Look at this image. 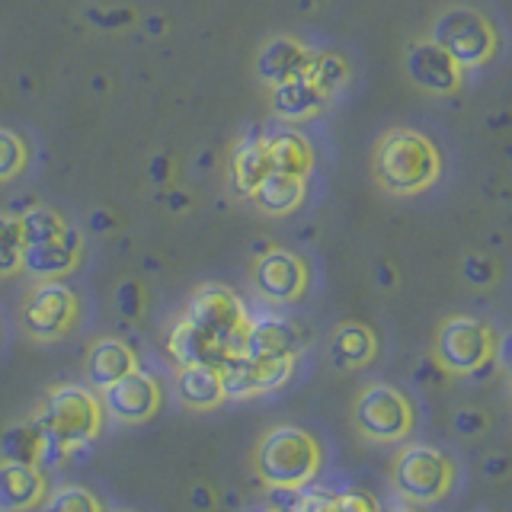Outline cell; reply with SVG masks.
<instances>
[{
    "label": "cell",
    "mask_w": 512,
    "mask_h": 512,
    "mask_svg": "<svg viewBox=\"0 0 512 512\" xmlns=\"http://www.w3.org/2000/svg\"><path fill=\"white\" fill-rule=\"evenodd\" d=\"M320 442L301 426H272L253 448V471L269 490H295L320 471Z\"/></svg>",
    "instance_id": "6da1fadb"
},
{
    "label": "cell",
    "mask_w": 512,
    "mask_h": 512,
    "mask_svg": "<svg viewBox=\"0 0 512 512\" xmlns=\"http://www.w3.org/2000/svg\"><path fill=\"white\" fill-rule=\"evenodd\" d=\"M455 484V464L432 445H404L391 458V487L410 506L442 503Z\"/></svg>",
    "instance_id": "7a4b0ae2"
},
{
    "label": "cell",
    "mask_w": 512,
    "mask_h": 512,
    "mask_svg": "<svg viewBox=\"0 0 512 512\" xmlns=\"http://www.w3.org/2000/svg\"><path fill=\"white\" fill-rule=\"evenodd\" d=\"M36 426L68 448H80L100 436L103 426V404L90 391L77 384H61L42 404Z\"/></svg>",
    "instance_id": "3957f363"
},
{
    "label": "cell",
    "mask_w": 512,
    "mask_h": 512,
    "mask_svg": "<svg viewBox=\"0 0 512 512\" xmlns=\"http://www.w3.org/2000/svg\"><path fill=\"white\" fill-rule=\"evenodd\" d=\"M378 176L394 192H413L436 180L439 157L432 144L416 132H391L378 148Z\"/></svg>",
    "instance_id": "277c9868"
},
{
    "label": "cell",
    "mask_w": 512,
    "mask_h": 512,
    "mask_svg": "<svg viewBox=\"0 0 512 512\" xmlns=\"http://www.w3.org/2000/svg\"><path fill=\"white\" fill-rule=\"evenodd\" d=\"M352 423L368 442H400L413 432V404L391 384H368L352 404Z\"/></svg>",
    "instance_id": "5b68a950"
},
{
    "label": "cell",
    "mask_w": 512,
    "mask_h": 512,
    "mask_svg": "<svg viewBox=\"0 0 512 512\" xmlns=\"http://www.w3.org/2000/svg\"><path fill=\"white\" fill-rule=\"evenodd\" d=\"M186 320L212 333L231 356H237V352L244 349V333L250 320H247L244 304H240V298L231 288H224V285L199 288V292L189 298Z\"/></svg>",
    "instance_id": "8992f818"
},
{
    "label": "cell",
    "mask_w": 512,
    "mask_h": 512,
    "mask_svg": "<svg viewBox=\"0 0 512 512\" xmlns=\"http://www.w3.org/2000/svg\"><path fill=\"white\" fill-rule=\"evenodd\" d=\"M436 365L445 375H471L477 365L493 359V333L484 320L448 317L436 333Z\"/></svg>",
    "instance_id": "52a82bcc"
},
{
    "label": "cell",
    "mask_w": 512,
    "mask_h": 512,
    "mask_svg": "<svg viewBox=\"0 0 512 512\" xmlns=\"http://www.w3.org/2000/svg\"><path fill=\"white\" fill-rule=\"evenodd\" d=\"M432 42L461 68H477L493 52V29L487 16H480L477 10L455 7L445 10L432 26Z\"/></svg>",
    "instance_id": "ba28073f"
},
{
    "label": "cell",
    "mask_w": 512,
    "mask_h": 512,
    "mask_svg": "<svg viewBox=\"0 0 512 512\" xmlns=\"http://www.w3.org/2000/svg\"><path fill=\"white\" fill-rule=\"evenodd\" d=\"M295 356H282V359H253L237 352L228 356L221 365V391L224 397H253V394H266L276 391L292 378Z\"/></svg>",
    "instance_id": "9c48e42d"
},
{
    "label": "cell",
    "mask_w": 512,
    "mask_h": 512,
    "mask_svg": "<svg viewBox=\"0 0 512 512\" xmlns=\"http://www.w3.org/2000/svg\"><path fill=\"white\" fill-rule=\"evenodd\" d=\"M77 320V295L61 282H45L29 295L23 324L36 340H58Z\"/></svg>",
    "instance_id": "30bf717a"
},
{
    "label": "cell",
    "mask_w": 512,
    "mask_h": 512,
    "mask_svg": "<svg viewBox=\"0 0 512 512\" xmlns=\"http://www.w3.org/2000/svg\"><path fill=\"white\" fill-rule=\"evenodd\" d=\"M103 410L119 423H148L160 410V384L144 372H128L125 378L103 388Z\"/></svg>",
    "instance_id": "8fae6325"
},
{
    "label": "cell",
    "mask_w": 512,
    "mask_h": 512,
    "mask_svg": "<svg viewBox=\"0 0 512 512\" xmlns=\"http://www.w3.org/2000/svg\"><path fill=\"white\" fill-rule=\"evenodd\" d=\"M256 292L269 301H295L304 292V266L285 250H269L256 263Z\"/></svg>",
    "instance_id": "7c38bea8"
},
{
    "label": "cell",
    "mask_w": 512,
    "mask_h": 512,
    "mask_svg": "<svg viewBox=\"0 0 512 512\" xmlns=\"http://www.w3.org/2000/svg\"><path fill=\"white\" fill-rule=\"evenodd\" d=\"M77 253H80V234L64 228L58 237L52 240H42V244H26L20 253V266L32 276H45V279H55L71 272L77 263Z\"/></svg>",
    "instance_id": "4fadbf2b"
},
{
    "label": "cell",
    "mask_w": 512,
    "mask_h": 512,
    "mask_svg": "<svg viewBox=\"0 0 512 512\" xmlns=\"http://www.w3.org/2000/svg\"><path fill=\"white\" fill-rule=\"evenodd\" d=\"M45 503V474L32 464H0V512H29Z\"/></svg>",
    "instance_id": "5bb4252c"
},
{
    "label": "cell",
    "mask_w": 512,
    "mask_h": 512,
    "mask_svg": "<svg viewBox=\"0 0 512 512\" xmlns=\"http://www.w3.org/2000/svg\"><path fill=\"white\" fill-rule=\"evenodd\" d=\"M407 71L416 84L432 93H452L458 87V64L436 42L413 45L407 55Z\"/></svg>",
    "instance_id": "9a60e30c"
},
{
    "label": "cell",
    "mask_w": 512,
    "mask_h": 512,
    "mask_svg": "<svg viewBox=\"0 0 512 512\" xmlns=\"http://www.w3.org/2000/svg\"><path fill=\"white\" fill-rule=\"evenodd\" d=\"M138 368V359L128 343L122 340H112V336H106V340H96L87 352V362H84V375L87 381L93 384V388H109L112 381L125 378L128 372H135Z\"/></svg>",
    "instance_id": "2e32d148"
},
{
    "label": "cell",
    "mask_w": 512,
    "mask_h": 512,
    "mask_svg": "<svg viewBox=\"0 0 512 512\" xmlns=\"http://www.w3.org/2000/svg\"><path fill=\"white\" fill-rule=\"evenodd\" d=\"M167 346H170V356L176 359V365H215L218 368L224 359L231 356V352L224 349L212 333L196 327L186 317L173 327Z\"/></svg>",
    "instance_id": "e0dca14e"
},
{
    "label": "cell",
    "mask_w": 512,
    "mask_h": 512,
    "mask_svg": "<svg viewBox=\"0 0 512 512\" xmlns=\"http://www.w3.org/2000/svg\"><path fill=\"white\" fill-rule=\"evenodd\" d=\"M298 349V333L288 320L279 317H263L247 324L244 333V356L253 359H282V356H295Z\"/></svg>",
    "instance_id": "ac0fdd59"
},
{
    "label": "cell",
    "mask_w": 512,
    "mask_h": 512,
    "mask_svg": "<svg viewBox=\"0 0 512 512\" xmlns=\"http://www.w3.org/2000/svg\"><path fill=\"white\" fill-rule=\"evenodd\" d=\"M311 64V52L301 48L295 39H272L260 55H256V71L266 84H282V80L301 77Z\"/></svg>",
    "instance_id": "d6986e66"
},
{
    "label": "cell",
    "mask_w": 512,
    "mask_h": 512,
    "mask_svg": "<svg viewBox=\"0 0 512 512\" xmlns=\"http://www.w3.org/2000/svg\"><path fill=\"white\" fill-rule=\"evenodd\" d=\"M176 391H180V400L189 410H215L224 400L221 372L215 365H180Z\"/></svg>",
    "instance_id": "ffe728a7"
},
{
    "label": "cell",
    "mask_w": 512,
    "mask_h": 512,
    "mask_svg": "<svg viewBox=\"0 0 512 512\" xmlns=\"http://www.w3.org/2000/svg\"><path fill=\"white\" fill-rule=\"evenodd\" d=\"M375 356V336L365 324H343L336 327L330 340V362L340 372H356V368L368 365Z\"/></svg>",
    "instance_id": "44dd1931"
},
{
    "label": "cell",
    "mask_w": 512,
    "mask_h": 512,
    "mask_svg": "<svg viewBox=\"0 0 512 512\" xmlns=\"http://www.w3.org/2000/svg\"><path fill=\"white\" fill-rule=\"evenodd\" d=\"M266 154H269V167L276 173H288V176H301L311 170L314 157H311V144L308 138H301L295 132H279L266 141Z\"/></svg>",
    "instance_id": "7402d4cb"
},
{
    "label": "cell",
    "mask_w": 512,
    "mask_h": 512,
    "mask_svg": "<svg viewBox=\"0 0 512 512\" xmlns=\"http://www.w3.org/2000/svg\"><path fill=\"white\" fill-rule=\"evenodd\" d=\"M320 103H324V96L317 93V87L304 74L292 77V80H282V84H276V93H272V109L285 119L308 116V112H314Z\"/></svg>",
    "instance_id": "603a6c76"
},
{
    "label": "cell",
    "mask_w": 512,
    "mask_h": 512,
    "mask_svg": "<svg viewBox=\"0 0 512 512\" xmlns=\"http://www.w3.org/2000/svg\"><path fill=\"white\" fill-rule=\"evenodd\" d=\"M0 458L10 461V464H32L39 468V458H42V432L32 423H13L4 429L0 436Z\"/></svg>",
    "instance_id": "cb8c5ba5"
},
{
    "label": "cell",
    "mask_w": 512,
    "mask_h": 512,
    "mask_svg": "<svg viewBox=\"0 0 512 512\" xmlns=\"http://www.w3.org/2000/svg\"><path fill=\"white\" fill-rule=\"evenodd\" d=\"M256 196V205L263 208V212H292L301 199V180L298 176H288V173H276L269 170L263 176V183L253 189Z\"/></svg>",
    "instance_id": "d4e9b609"
},
{
    "label": "cell",
    "mask_w": 512,
    "mask_h": 512,
    "mask_svg": "<svg viewBox=\"0 0 512 512\" xmlns=\"http://www.w3.org/2000/svg\"><path fill=\"white\" fill-rule=\"evenodd\" d=\"M269 154H266V141L260 138H247L237 148L234 157V186L244 192V196H253V189L263 183V176L269 173Z\"/></svg>",
    "instance_id": "484cf974"
},
{
    "label": "cell",
    "mask_w": 512,
    "mask_h": 512,
    "mask_svg": "<svg viewBox=\"0 0 512 512\" xmlns=\"http://www.w3.org/2000/svg\"><path fill=\"white\" fill-rule=\"evenodd\" d=\"M20 224V237H23V247L26 244H42V240H52L64 231V221L58 212L52 208H42V205H29L26 212L16 218Z\"/></svg>",
    "instance_id": "4316f807"
},
{
    "label": "cell",
    "mask_w": 512,
    "mask_h": 512,
    "mask_svg": "<svg viewBox=\"0 0 512 512\" xmlns=\"http://www.w3.org/2000/svg\"><path fill=\"white\" fill-rule=\"evenodd\" d=\"M349 68L343 58L336 55H324V58H311L308 71H304V77L311 80V84L317 87L320 96H330L333 90H340V84L346 80Z\"/></svg>",
    "instance_id": "83f0119b"
},
{
    "label": "cell",
    "mask_w": 512,
    "mask_h": 512,
    "mask_svg": "<svg viewBox=\"0 0 512 512\" xmlns=\"http://www.w3.org/2000/svg\"><path fill=\"white\" fill-rule=\"evenodd\" d=\"M42 512H106V509L96 500V493H90L87 487L68 484L52 493V500L42 506Z\"/></svg>",
    "instance_id": "f1b7e54d"
},
{
    "label": "cell",
    "mask_w": 512,
    "mask_h": 512,
    "mask_svg": "<svg viewBox=\"0 0 512 512\" xmlns=\"http://www.w3.org/2000/svg\"><path fill=\"white\" fill-rule=\"evenodd\" d=\"M20 253H23L20 224L10 215H0V276L20 269Z\"/></svg>",
    "instance_id": "f546056e"
},
{
    "label": "cell",
    "mask_w": 512,
    "mask_h": 512,
    "mask_svg": "<svg viewBox=\"0 0 512 512\" xmlns=\"http://www.w3.org/2000/svg\"><path fill=\"white\" fill-rule=\"evenodd\" d=\"M23 164H26L23 141L16 138L13 132H4V128H0V180H10V176H16L23 170Z\"/></svg>",
    "instance_id": "4dcf8cb0"
},
{
    "label": "cell",
    "mask_w": 512,
    "mask_h": 512,
    "mask_svg": "<svg viewBox=\"0 0 512 512\" xmlns=\"http://www.w3.org/2000/svg\"><path fill=\"white\" fill-rule=\"evenodd\" d=\"M288 512H336V496L320 487H298Z\"/></svg>",
    "instance_id": "1f68e13d"
},
{
    "label": "cell",
    "mask_w": 512,
    "mask_h": 512,
    "mask_svg": "<svg viewBox=\"0 0 512 512\" xmlns=\"http://www.w3.org/2000/svg\"><path fill=\"white\" fill-rule=\"evenodd\" d=\"M452 429L464 439H477V436H484V432L490 429V416L484 410H477V407H461L452 416Z\"/></svg>",
    "instance_id": "d6a6232c"
},
{
    "label": "cell",
    "mask_w": 512,
    "mask_h": 512,
    "mask_svg": "<svg viewBox=\"0 0 512 512\" xmlns=\"http://www.w3.org/2000/svg\"><path fill=\"white\" fill-rule=\"evenodd\" d=\"M116 308L125 320H135L144 308V292L138 282H122L116 288Z\"/></svg>",
    "instance_id": "836d02e7"
},
{
    "label": "cell",
    "mask_w": 512,
    "mask_h": 512,
    "mask_svg": "<svg viewBox=\"0 0 512 512\" xmlns=\"http://www.w3.org/2000/svg\"><path fill=\"white\" fill-rule=\"evenodd\" d=\"M336 512H381L378 500L365 490H346L336 496Z\"/></svg>",
    "instance_id": "e575fe53"
},
{
    "label": "cell",
    "mask_w": 512,
    "mask_h": 512,
    "mask_svg": "<svg viewBox=\"0 0 512 512\" xmlns=\"http://www.w3.org/2000/svg\"><path fill=\"white\" fill-rule=\"evenodd\" d=\"M461 276L471 285H490L496 272H493V263L487 260V256H468V260L461 263Z\"/></svg>",
    "instance_id": "d590c367"
},
{
    "label": "cell",
    "mask_w": 512,
    "mask_h": 512,
    "mask_svg": "<svg viewBox=\"0 0 512 512\" xmlns=\"http://www.w3.org/2000/svg\"><path fill=\"white\" fill-rule=\"evenodd\" d=\"M90 20L103 29H116V26H128L135 20V10H109V13H96L90 10Z\"/></svg>",
    "instance_id": "8d00e7d4"
},
{
    "label": "cell",
    "mask_w": 512,
    "mask_h": 512,
    "mask_svg": "<svg viewBox=\"0 0 512 512\" xmlns=\"http://www.w3.org/2000/svg\"><path fill=\"white\" fill-rule=\"evenodd\" d=\"M192 509L196 512H215V490L208 487V484H199V487H192Z\"/></svg>",
    "instance_id": "74e56055"
},
{
    "label": "cell",
    "mask_w": 512,
    "mask_h": 512,
    "mask_svg": "<svg viewBox=\"0 0 512 512\" xmlns=\"http://www.w3.org/2000/svg\"><path fill=\"white\" fill-rule=\"evenodd\" d=\"M170 176V164H167V157L164 154H157L154 160H151V180L154 183H164Z\"/></svg>",
    "instance_id": "f35d334b"
},
{
    "label": "cell",
    "mask_w": 512,
    "mask_h": 512,
    "mask_svg": "<svg viewBox=\"0 0 512 512\" xmlns=\"http://www.w3.org/2000/svg\"><path fill=\"white\" fill-rule=\"evenodd\" d=\"M442 368L436 365V359H426L423 365H420V372H416V378H420V381H442Z\"/></svg>",
    "instance_id": "ab89813d"
},
{
    "label": "cell",
    "mask_w": 512,
    "mask_h": 512,
    "mask_svg": "<svg viewBox=\"0 0 512 512\" xmlns=\"http://www.w3.org/2000/svg\"><path fill=\"white\" fill-rule=\"evenodd\" d=\"M484 474H487V477H500V474H506V458H487Z\"/></svg>",
    "instance_id": "60d3db41"
},
{
    "label": "cell",
    "mask_w": 512,
    "mask_h": 512,
    "mask_svg": "<svg viewBox=\"0 0 512 512\" xmlns=\"http://www.w3.org/2000/svg\"><path fill=\"white\" fill-rule=\"evenodd\" d=\"M90 228H93V231H109V228H112V218H109L106 212H93V215H90Z\"/></svg>",
    "instance_id": "b9f144b4"
},
{
    "label": "cell",
    "mask_w": 512,
    "mask_h": 512,
    "mask_svg": "<svg viewBox=\"0 0 512 512\" xmlns=\"http://www.w3.org/2000/svg\"><path fill=\"white\" fill-rule=\"evenodd\" d=\"M186 205H189L186 192H170V208H173V212H180V208H186Z\"/></svg>",
    "instance_id": "7bdbcfd3"
},
{
    "label": "cell",
    "mask_w": 512,
    "mask_h": 512,
    "mask_svg": "<svg viewBox=\"0 0 512 512\" xmlns=\"http://www.w3.org/2000/svg\"><path fill=\"white\" fill-rule=\"evenodd\" d=\"M378 282H381V285H394V269H391V266H381V269H378Z\"/></svg>",
    "instance_id": "ee69618b"
},
{
    "label": "cell",
    "mask_w": 512,
    "mask_h": 512,
    "mask_svg": "<svg viewBox=\"0 0 512 512\" xmlns=\"http://www.w3.org/2000/svg\"><path fill=\"white\" fill-rule=\"evenodd\" d=\"M148 32H151V36H160V32H164V20H160V16H151V20H148Z\"/></svg>",
    "instance_id": "f6af8a7d"
},
{
    "label": "cell",
    "mask_w": 512,
    "mask_h": 512,
    "mask_svg": "<svg viewBox=\"0 0 512 512\" xmlns=\"http://www.w3.org/2000/svg\"><path fill=\"white\" fill-rule=\"evenodd\" d=\"M253 253H269V244H266V240H256V244H253Z\"/></svg>",
    "instance_id": "bcb514c9"
},
{
    "label": "cell",
    "mask_w": 512,
    "mask_h": 512,
    "mask_svg": "<svg viewBox=\"0 0 512 512\" xmlns=\"http://www.w3.org/2000/svg\"><path fill=\"white\" fill-rule=\"evenodd\" d=\"M394 512H413V509H410V506H397Z\"/></svg>",
    "instance_id": "7dc6e473"
},
{
    "label": "cell",
    "mask_w": 512,
    "mask_h": 512,
    "mask_svg": "<svg viewBox=\"0 0 512 512\" xmlns=\"http://www.w3.org/2000/svg\"><path fill=\"white\" fill-rule=\"evenodd\" d=\"M266 512H279V509H266Z\"/></svg>",
    "instance_id": "c3c4849f"
}]
</instances>
